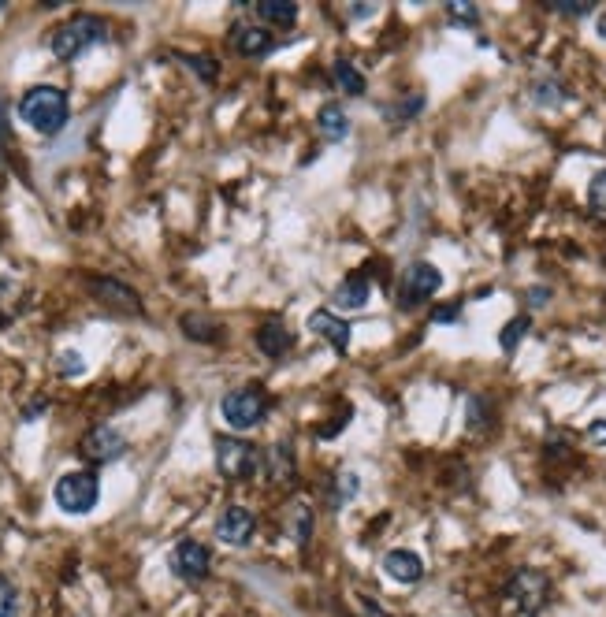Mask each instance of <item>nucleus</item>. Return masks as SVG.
Listing matches in <instances>:
<instances>
[{
	"instance_id": "1",
	"label": "nucleus",
	"mask_w": 606,
	"mask_h": 617,
	"mask_svg": "<svg viewBox=\"0 0 606 617\" xmlns=\"http://www.w3.org/2000/svg\"><path fill=\"white\" fill-rule=\"evenodd\" d=\"M67 93L60 86H34V90L23 93V101H19V116L27 127H34L38 134H56L64 131L67 123Z\"/></svg>"
},
{
	"instance_id": "2",
	"label": "nucleus",
	"mask_w": 606,
	"mask_h": 617,
	"mask_svg": "<svg viewBox=\"0 0 606 617\" xmlns=\"http://www.w3.org/2000/svg\"><path fill=\"white\" fill-rule=\"evenodd\" d=\"M101 41H108V27L97 19V15H75V19H67V23H60V27L53 30V56L56 60H75V56H82L86 49H93V45H101Z\"/></svg>"
},
{
	"instance_id": "3",
	"label": "nucleus",
	"mask_w": 606,
	"mask_h": 617,
	"mask_svg": "<svg viewBox=\"0 0 606 617\" xmlns=\"http://www.w3.org/2000/svg\"><path fill=\"white\" fill-rule=\"evenodd\" d=\"M268 394L264 387H238V391L224 394V402H220V413H224L227 428H235V432H250L257 424L268 417Z\"/></svg>"
},
{
	"instance_id": "4",
	"label": "nucleus",
	"mask_w": 606,
	"mask_h": 617,
	"mask_svg": "<svg viewBox=\"0 0 606 617\" xmlns=\"http://www.w3.org/2000/svg\"><path fill=\"white\" fill-rule=\"evenodd\" d=\"M261 465H264V458L257 454V447L246 443V439H235V435H220V439H216V469H220L224 480L242 484V480H250Z\"/></svg>"
},
{
	"instance_id": "5",
	"label": "nucleus",
	"mask_w": 606,
	"mask_h": 617,
	"mask_svg": "<svg viewBox=\"0 0 606 617\" xmlns=\"http://www.w3.org/2000/svg\"><path fill=\"white\" fill-rule=\"evenodd\" d=\"M506 595L514 599L521 614L536 617L543 614V606L551 603V577L543 569H517L510 584H506Z\"/></svg>"
},
{
	"instance_id": "6",
	"label": "nucleus",
	"mask_w": 606,
	"mask_h": 617,
	"mask_svg": "<svg viewBox=\"0 0 606 617\" xmlns=\"http://www.w3.org/2000/svg\"><path fill=\"white\" fill-rule=\"evenodd\" d=\"M53 499L64 513L82 517V513H90L93 506H97V499H101V484H97V476L82 473V469L79 473H64L60 480H56Z\"/></svg>"
},
{
	"instance_id": "7",
	"label": "nucleus",
	"mask_w": 606,
	"mask_h": 617,
	"mask_svg": "<svg viewBox=\"0 0 606 617\" xmlns=\"http://www.w3.org/2000/svg\"><path fill=\"white\" fill-rule=\"evenodd\" d=\"M439 287H443V272H439L435 264H428V261L409 264L402 283H398V305H402V309H417V305L428 302Z\"/></svg>"
},
{
	"instance_id": "8",
	"label": "nucleus",
	"mask_w": 606,
	"mask_h": 617,
	"mask_svg": "<svg viewBox=\"0 0 606 617\" xmlns=\"http://www.w3.org/2000/svg\"><path fill=\"white\" fill-rule=\"evenodd\" d=\"M168 565H172V573L179 580H186V584H198V580L209 577L212 569V554L205 543H198V539H183V543H175L172 547V558H168Z\"/></svg>"
},
{
	"instance_id": "9",
	"label": "nucleus",
	"mask_w": 606,
	"mask_h": 617,
	"mask_svg": "<svg viewBox=\"0 0 606 617\" xmlns=\"http://www.w3.org/2000/svg\"><path fill=\"white\" fill-rule=\"evenodd\" d=\"M79 454L93 465H108V461H119L127 454V439L116 432V428H108V424H97L90 432L82 435L79 443Z\"/></svg>"
},
{
	"instance_id": "10",
	"label": "nucleus",
	"mask_w": 606,
	"mask_h": 617,
	"mask_svg": "<svg viewBox=\"0 0 606 617\" xmlns=\"http://www.w3.org/2000/svg\"><path fill=\"white\" fill-rule=\"evenodd\" d=\"M257 532V517L246 506H224L216 517V536L224 539L227 547H246Z\"/></svg>"
},
{
	"instance_id": "11",
	"label": "nucleus",
	"mask_w": 606,
	"mask_h": 617,
	"mask_svg": "<svg viewBox=\"0 0 606 617\" xmlns=\"http://www.w3.org/2000/svg\"><path fill=\"white\" fill-rule=\"evenodd\" d=\"M231 45H235L242 56H264V53H272L276 38H272L268 27H261V23H235V27H231Z\"/></svg>"
},
{
	"instance_id": "12",
	"label": "nucleus",
	"mask_w": 606,
	"mask_h": 617,
	"mask_svg": "<svg viewBox=\"0 0 606 617\" xmlns=\"http://www.w3.org/2000/svg\"><path fill=\"white\" fill-rule=\"evenodd\" d=\"M309 328L317 331L324 342H331L335 354H346V350H350V324H343V320L335 313H328V309H317V313L309 316Z\"/></svg>"
},
{
	"instance_id": "13",
	"label": "nucleus",
	"mask_w": 606,
	"mask_h": 617,
	"mask_svg": "<svg viewBox=\"0 0 606 617\" xmlns=\"http://www.w3.org/2000/svg\"><path fill=\"white\" fill-rule=\"evenodd\" d=\"M383 569H387V577L398 580V584H417V580L424 577L421 554H413V551H387L383 554Z\"/></svg>"
},
{
	"instance_id": "14",
	"label": "nucleus",
	"mask_w": 606,
	"mask_h": 617,
	"mask_svg": "<svg viewBox=\"0 0 606 617\" xmlns=\"http://www.w3.org/2000/svg\"><path fill=\"white\" fill-rule=\"evenodd\" d=\"M90 290L101 298L105 305H116V309H127V313H142V302L131 287H123L119 279H90Z\"/></svg>"
},
{
	"instance_id": "15",
	"label": "nucleus",
	"mask_w": 606,
	"mask_h": 617,
	"mask_svg": "<svg viewBox=\"0 0 606 617\" xmlns=\"http://www.w3.org/2000/svg\"><path fill=\"white\" fill-rule=\"evenodd\" d=\"M257 8V19H261V27H279L287 30L298 23V4H290V0H261V4H253Z\"/></svg>"
},
{
	"instance_id": "16",
	"label": "nucleus",
	"mask_w": 606,
	"mask_h": 617,
	"mask_svg": "<svg viewBox=\"0 0 606 617\" xmlns=\"http://www.w3.org/2000/svg\"><path fill=\"white\" fill-rule=\"evenodd\" d=\"M253 339H257V350H261L264 357H283L290 346H294V335H290L283 324H276V320H272V324H264V328H257Z\"/></svg>"
},
{
	"instance_id": "17",
	"label": "nucleus",
	"mask_w": 606,
	"mask_h": 617,
	"mask_svg": "<svg viewBox=\"0 0 606 617\" xmlns=\"http://www.w3.org/2000/svg\"><path fill=\"white\" fill-rule=\"evenodd\" d=\"M264 473H268L272 484H287L294 476V450H290V443H276L264 454Z\"/></svg>"
},
{
	"instance_id": "18",
	"label": "nucleus",
	"mask_w": 606,
	"mask_h": 617,
	"mask_svg": "<svg viewBox=\"0 0 606 617\" xmlns=\"http://www.w3.org/2000/svg\"><path fill=\"white\" fill-rule=\"evenodd\" d=\"M317 131L324 142H343L346 134H350V119L339 105H324L317 112Z\"/></svg>"
},
{
	"instance_id": "19",
	"label": "nucleus",
	"mask_w": 606,
	"mask_h": 617,
	"mask_svg": "<svg viewBox=\"0 0 606 617\" xmlns=\"http://www.w3.org/2000/svg\"><path fill=\"white\" fill-rule=\"evenodd\" d=\"M331 302H335V309H350V313L361 309V305L369 302V279L365 276L343 279V283L335 287V298H331Z\"/></svg>"
},
{
	"instance_id": "20",
	"label": "nucleus",
	"mask_w": 606,
	"mask_h": 617,
	"mask_svg": "<svg viewBox=\"0 0 606 617\" xmlns=\"http://www.w3.org/2000/svg\"><path fill=\"white\" fill-rule=\"evenodd\" d=\"M331 82H335L346 97H365V75H361L357 64H350V60H335V64H331Z\"/></svg>"
},
{
	"instance_id": "21",
	"label": "nucleus",
	"mask_w": 606,
	"mask_h": 617,
	"mask_svg": "<svg viewBox=\"0 0 606 617\" xmlns=\"http://www.w3.org/2000/svg\"><path fill=\"white\" fill-rule=\"evenodd\" d=\"M287 528H290V536L305 547L309 536H313V510H309L305 502H294V506L287 510Z\"/></svg>"
},
{
	"instance_id": "22",
	"label": "nucleus",
	"mask_w": 606,
	"mask_h": 617,
	"mask_svg": "<svg viewBox=\"0 0 606 617\" xmlns=\"http://www.w3.org/2000/svg\"><path fill=\"white\" fill-rule=\"evenodd\" d=\"M183 331H186V339H201V342H212L216 339V324H212L209 316H183Z\"/></svg>"
},
{
	"instance_id": "23",
	"label": "nucleus",
	"mask_w": 606,
	"mask_h": 617,
	"mask_svg": "<svg viewBox=\"0 0 606 617\" xmlns=\"http://www.w3.org/2000/svg\"><path fill=\"white\" fill-rule=\"evenodd\" d=\"M528 328H532V320H528V316H514V320L502 328V339H499L502 350H506V354H510V350H517V342L525 339Z\"/></svg>"
},
{
	"instance_id": "24",
	"label": "nucleus",
	"mask_w": 606,
	"mask_h": 617,
	"mask_svg": "<svg viewBox=\"0 0 606 617\" xmlns=\"http://www.w3.org/2000/svg\"><path fill=\"white\" fill-rule=\"evenodd\" d=\"M588 205H592V212L599 220H606V168L599 171L592 179V186H588Z\"/></svg>"
},
{
	"instance_id": "25",
	"label": "nucleus",
	"mask_w": 606,
	"mask_h": 617,
	"mask_svg": "<svg viewBox=\"0 0 606 617\" xmlns=\"http://www.w3.org/2000/svg\"><path fill=\"white\" fill-rule=\"evenodd\" d=\"M0 617H19V591L8 577H0Z\"/></svg>"
},
{
	"instance_id": "26",
	"label": "nucleus",
	"mask_w": 606,
	"mask_h": 617,
	"mask_svg": "<svg viewBox=\"0 0 606 617\" xmlns=\"http://www.w3.org/2000/svg\"><path fill=\"white\" fill-rule=\"evenodd\" d=\"M357 473H339L335 476V506H343V502H350L357 495Z\"/></svg>"
},
{
	"instance_id": "27",
	"label": "nucleus",
	"mask_w": 606,
	"mask_h": 617,
	"mask_svg": "<svg viewBox=\"0 0 606 617\" xmlns=\"http://www.w3.org/2000/svg\"><path fill=\"white\" fill-rule=\"evenodd\" d=\"M60 372H64V376H82V372H86V361H82L79 350H64V354H60Z\"/></svg>"
},
{
	"instance_id": "28",
	"label": "nucleus",
	"mask_w": 606,
	"mask_h": 617,
	"mask_svg": "<svg viewBox=\"0 0 606 617\" xmlns=\"http://www.w3.org/2000/svg\"><path fill=\"white\" fill-rule=\"evenodd\" d=\"M547 8H551V12H562V15H588L592 12L588 0H551Z\"/></svg>"
},
{
	"instance_id": "29",
	"label": "nucleus",
	"mask_w": 606,
	"mask_h": 617,
	"mask_svg": "<svg viewBox=\"0 0 606 617\" xmlns=\"http://www.w3.org/2000/svg\"><path fill=\"white\" fill-rule=\"evenodd\" d=\"M447 12H450V19H454V23H469V27H473L476 19H480V12H476L473 4H465V0H454Z\"/></svg>"
},
{
	"instance_id": "30",
	"label": "nucleus",
	"mask_w": 606,
	"mask_h": 617,
	"mask_svg": "<svg viewBox=\"0 0 606 617\" xmlns=\"http://www.w3.org/2000/svg\"><path fill=\"white\" fill-rule=\"evenodd\" d=\"M12 138V131H8V108H4V101H0V145Z\"/></svg>"
},
{
	"instance_id": "31",
	"label": "nucleus",
	"mask_w": 606,
	"mask_h": 617,
	"mask_svg": "<svg viewBox=\"0 0 606 617\" xmlns=\"http://www.w3.org/2000/svg\"><path fill=\"white\" fill-rule=\"evenodd\" d=\"M547 294H551V290H547V287H536V290H528V302H532V305H536V309H540V305H547V302H543V298H547Z\"/></svg>"
},
{
	"instance_id": "32",
	"label": "nucleus",
	"mask_w": 606,
	"mask_h": 617,
	"mask_svg": "<svg viewBox=\"0 0 606 617\" xmlns=\"http://www.w3.org/2000/svg\"><path fill=\"white\" fill-rule=\"evenodd\" d=\"M595 439V443H606V424L599 421V424H592V432H588Z\"/></svg>"
},
{
	"instance_id": "33",
	"label": "nucleus",
	"mask_w": 606,
	"mask_h": 617,
	"mask_svg": "<svg viewBox=\"0 0 606 617\" xmlns=\"http://www.w3.org/2000/svg\"><path fill=\"white\" fill-rule=\"evenodd\" d=\"M365 617H387V614H383L380 606H369V614H365Z\"/></svg>"
},
{
	"instance_id": "34",
	"label": "nucleus",
	"mask_w": 606,
	"mask_h": 617,
	"mask_svg": "<svg viewBox=\"0 0 606 617\" xmlns=\"http://www.w3.org/2000/svg\"><path fill=\"white\" fill-rule=\"evenodd\" d=\"M603 38H606V19H603Z\"/></svg>"
}]
</instances>
